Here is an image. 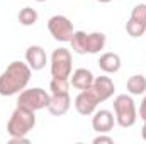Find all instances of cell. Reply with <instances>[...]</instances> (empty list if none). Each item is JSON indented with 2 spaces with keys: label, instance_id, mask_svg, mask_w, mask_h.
<instances>
[{
  "label": "cell",
  "instance_id": "6da1fadb",
  "mask_svg": "<svg viewBox=\"0 0 146 144\" xmlns=\"http://www.w3.org/2000/svg\"><path fill=\"white\" fill-rule=\"evenodd\" d=\"M33 70L27 63L12 61L5 71L0 75V95L2 97H14L19 95L24 88H27Z\"/></svg>",
  "mask_w": 146,
  "mask_h": 144
},
{
  "label": "cell",
  "instance_id": "7a4b0ae2",
  "mask_svg": "<svg viewBox=\"0 0 146 144\" xmlns=\"http://www.w3.org/2000/svg\"><path fill=\"white\" fill-rule=\"evenodd\" d=\"M107 37L104 32H83V31H75L70 44H72L73 53L76 54H97L106 48Z\"/></svg>",
  "mask_w": 146,
  "mask_h": 144
},
{
  "label": "cell",
  "instance_id": "3957f363",
  "mask_svg": "<svg viewBox=\"0 0 146 144\" xmlns=\"http://www.w3.org/2000/svg\"><path fill=\"white\" fill-rule=\"evenodd\" d=\"M34 127H36V112L17 105L7 122V134L10 137H24Z\"/></svg>",
  "mask_w": 146,
  "mask_h": 144
},
{
  "label": "cell",
  "instance_id": "277c9868",
  "mask_svg": "<svg viewBox=\"0 0 146 144\" xmlns=\"http://www.w3.org/2000/svg\"><path fill=\"white\" fill-rule=\"evenodd\" d=\"M114 114H115V122L122 129H129L136 124L138 120V112L136 105L131 95H117L114 98Z\"/></svg>",
  "mask_w": 146,
  "mask_h": 144
},
{
  "label": "cell",
  "instance_id": "5b68a950",
  "mask_svg": "<svg viewBox=\"0 0 146 144\" xmlns=\"http://www.w3.org/2000/svg\"><path fill=\"white\" fill-rule=\"evenodd\" d=\"M73 59L72 53L66 48H58L53 51L49 65H51V76L60 80H70V75L73 71Z\"/></svg>",
  "mask_w": 146,
  "mask_h": 144
},
{
  "label": "cell",
  "instance_id": "8992f818",
  "mask_svg": "<svg viewBox=\"0 0 146 144\" xmlns=\"http://www.w3.org/2000/svg\"><path fill=\"white\" fill-rule=\"evenodd\" d=\"M49 97H51V93L46 92V90H42V88H39V87H36V88H24L19 93L17 105L37 112V110L48 108Z\"/></svg>",
  "mask_w": 146,
  "mask_h": 144
},
{
  "label": "cell",
  "instance_id": "52a82bcc",
  "mask_svg": "<svg viewBox=\"0 0 146 144\" xmlns=\"http://www.w3.org/2000/svg\"><path fill=\"white\" fill-rule=\"evenodd\" d=\"M48 31L49 34L53 36L54 41L58 42H70L73 32V22L66 17V15H53L49 20H48Z\"/></svg>",
  "mask_w": 146,
  "mask_h": 144
},
{
  "label": "cell",
  "instance_id": "ba28073f",
  "mask_svg": "<svg viewBox=\"0 0 146 144\" xmlns=\"http://www.w3.org/2000/svg\"><path fill=\"white\" fill-rule=\"evenodd\" d=\"M127 36L133 39L141 37L146 32V3H138L131 10V17L124 26Z\"/></svg>",
  "mask_w": 146,
  "mask_h": 144
},
{
  "label": "cell",
  "instance_id": "9c48e42d",
  "mask_svg": "<svg viewBox=\"0 0 146 144\" xmlns=\"http://www.w3.org/2000/svg\"><path fill=\"white\" fill-rule=\"evenodd\" d=\"M100 104L97 93L94 92V88H87V90H80V93L75 97V108L80 115L83 117H88V115H94V112L97 110V105Z\"/></svg>",
  "mask_w": 146,
  "mask_h": 144
},
{
  "label": "cell",
  "instance_id": "30bf717a",
  "mask_svg": "<svg viewBox=\"0 0 146 144\" xmlns=\"http://www.w3.org/2000/svg\"><path fill=\"white\" fill-rule=\"evenodd\" d=\"M114 122H115V117H114V114L110 110L100 108V110L94 112L92 127H94L95 132H99V134H109L110 131L114 129Z\"/></svg>",
  "mask_w": 146,
  "mask_h": 144
},
{
  "label": "cell",
  "instance_id": "8fae6325",
  "mask_svg": "<svg viewBox=\"0 0 146 144\" xmlns=\"http://www.w3.org/2000/svg\"><path fill=\"white\" fill-rule=\"evenodd\" d=\"M26 63L29 65V68L33 71L42 70L46 66V63H48V54H46L44 48L42 46H37V44L29 46L26 49Z\"/></svg>",
  "mask_w": 146,
  "mask_h": 144
},
{
  "label": "cell",
  "instance_id": "7c38bea8",
  "mask_svg": "<svg viewBox=\"0 0 146 144\" xmlns=\"http://www.w3.org/2000/svg\"><path fill=\"white\" fill-rule=\"evenodd\" d=\"M72 107V97L70 93H60V95H51L49 97V104H48V112L51 115L61 117L65 115Z\"/></svg>",
  "mask_w": 146,
  "mask_h": 144
},
{
  "label": "cell",
  "instance_id": "4fadbf2b",
  "mask_svg": "<svg viewBox=\"0 0 146 144\" xmlns=\"http://www.w3.org/2000/svg\"><path fill=\"white\" fill-rule=\"evenodd\" d=\"M92 88H94V92L97 93V97H99L100 102L109 100L110 97L114 95V92H115V85H114V81L110 80V76H95Z\"/></svg>",
  "mask_w": 146,
  "mask_h": 144
},
{
  "label": "cell",
  "instance_id": "5bb4252c",
  "mask_svg": "<svg viewBox=\"0 0 146 144\" xmlns=\"http://www.w3.org/2000/svg\"><path fill=\"white\" fill-rule=\"evenodd\" d=\"M94 80H95L94 73L90 70H87V68H78V70L72 71V75H70V85L76 90L90 88L94 85Z\"/></svg>",
  "mask_w": 146,
  "mask_h": 144
},
{
  "label": "cell",
  "instance_id": "9a60e30c",
  "mask_svg": "<svg viewBox=\"0 0 146 144\" xmlns=\"http://www.w3.org/2000/svg\"><path fill=\"white\" fill-rule=\"evenodd\" d=\"M97 65H99V68L104 73L112 75V73H117L121 70L122 59H121V56H119L117 53H104V54H100Z\"/></svg>",
  "mask_w": 146,
  "mask_h": 144
},
{
  "label": "cell",
  "instance_id": "2e32d148",
  "mask_svg": "<svg viewBox=\"0 0 146 144\" xmlns=\"http://www.w3.org/2000/svg\"><path fill=\"white\" fill-rule=\"evenodd\" d=\"M126 88L131 95H145L146 93V76L143 75H133L129 76L127 83H126Z\"/></svg>",
  "mask_w": 146,
  "mask_h": 144
},
{
  "label": "cell",
  "instance_id": "e0dca14e",
  "mask_svg": "<svg viewBox=\"0 0 146 144\" xmlns=\"http://www.w3.org/2000/svg\"><path fill=\"white\" fill-rule=\"evenodd\" d=\"M37 19H39V14H37L33 7H24V9H21V12H19V22H21L22 26H26V27L34 26L37 22Z\"/></svg>",
  "mask_w": 146,
  "mask_h": 144
},
{
  "label": "cell",
  "instance_id": "ac0fdd59",
  "mask_svg": "<svg viewBox=\"0 0 146 144\" xmlns=\"http://www.w3.org/2000/svg\"><path fill=\"white\" fill-rule=\"evenodd\" d=\"M49 93H51V95H60V93H70V80H60V78H51V83H49Z\"/></svg>",
  "mask_w": 146,
  "mask_h": 144
},
{
  "label": "cell",
  "instance_id": "d6986e66",
  "mask_svg": "<svg viewBox=\"0 0 146 144\" xmlns=\"http://www.w3.org/2000/svg\"><path fill=\"white\" fill-rule=\"evenodd\" d=\"M92 143L94 144H112L114 143V139H112L110 136H107V134H99L97 137H94Z\"/></svg>",
  "mask_w": 146,
  "mask_h": 144
},
{
  "label": "cell",
  "instance_id": "ffe728a7",
  "mask_svg": "<svg viewBox=\"0 0 146 144\" xmlns=\"http://www.w3.org/2000/svg\"><path fill=\"white\" fill-rule=\"evenodd\" d=\"M139 117L146 120V95L143 97V100H141V107H139Z\"/></svg>",
  "mask_w": 146,
  "mask_h": 144
},
{
  "label": "cell",
  "instance_id": "44dd1931",
  "mask_svg": "<svg viewBox=\"0 0 146 144\" xmlns=\"http://www.w3.org/2000/svg\"><path fill=\"white\" fill-rule=\"evenodd\" d=\"M9 143H10V144H17V143H29V137H27V136H24V137H10V139H9Z\"/></svg>",
  "mask_w": 146,
  "mask_h": 144
},
{
  "label": "cell",
  "instance_id": "7402d4cb",
  "mask_svg": "<svg viewBox=\"0 0 146 144\" xmlns=\"http://www.w3.org/2000/svg\"><path fill=\"white\" fill-rule=\"evenodd\" d=\"M141 136H143V139L146 141V120H145V126H143V129H141Z\"/></svg>",
  "mask_w": 146,
  "mask_h": 144
},
{
  "label": "cell",
  "instance_id": "603a6c76",
  "mask_svg": "<svg viewBox=\"0 0 146 144\" xmlns=\"http://www.w3.org/2000/svg\"><path fill=\"white\" fill-rule=\"evenodd\" d=\"M97 2H100V3H109V2H112V0H97Z\"/></svg>",
  "mask_w": 146,
  "mask_h": 144
},
{
  "label": "cell",
  "instance_id": "cb8c5ba5",
  "mask_svg": "<svg viewBox=\"0 0 146 144\" xmlns=\"http://www.w3.org/2000/svg\"><path fill=\"white\" fill-rule=\"evenodd\" d=\"M34 2H48V0H34Z\"/></svg>",
  "mask_w": 146,
  "mask_h": 144
}]
</instances>
